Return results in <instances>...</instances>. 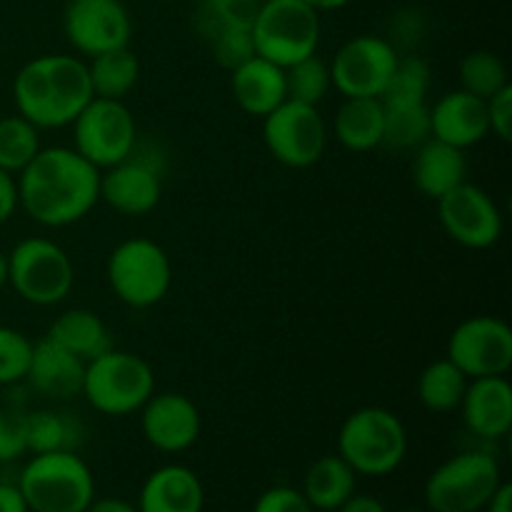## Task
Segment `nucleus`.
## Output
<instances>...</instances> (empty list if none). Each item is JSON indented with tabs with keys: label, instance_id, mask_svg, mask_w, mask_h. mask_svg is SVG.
Wrapping results in <instances>:
<instances>
[{
	"label": "nucleus",
	"instance_id": "44",
	"mask_svg": "<svg viewBox=\"0 0 512 512\" xmlns=\"http://www.w3.org/2000/svg\"><path fill=\"white\" fill-rule=\"evenodd\" d=\"M85 512H140L138 505L123 498H95Z\"/></svg>",
	"mask_w": 512,
	"mask_h": 512
},
{
	"label": "nucleus",
	"instance_id": "25",
	"mask_svg": "<svg viewBox=\"0 0 512 512\" xmlns=\"http://www.w3.org/2000/svg\"><path fill=\"white\" fill-rule=\"evenodd\" d=\"M383 100L345 98L335 115V138L353 153H365L383 145Z\"/></svg>",
	"mask_w": 512,
	"mask_h": 512
},
{
	"label": "nucleus",
	"instance_id": "28",
	"mask_svg": "<svg viewBox=\"0 0 512 512\" xmlns=\"http://www.w3.org/2000/svg\"><path fill=\"white\" fill-rule=\"evenodd\" d=\"M83 438V428L73 415L55 410H35L25 413V440L33 455L55 453V450H75Z\"/></svg>",
	"mask_w": 512,
	"mask_h": 512
},
{
	"label": "nucleus",
	"instance_id": "23",
	"mask_svg": "<svg viewBox=\"0 0 512 512\" xmlns=\"http://www.w3.org/2000/svg\"><path fill=\"white\" fill-rule=\"evenodd\" d=\"M468 175V160L460 148L443 143V140L428 138L418 148L413 160V183L428 198L438 200L460 183H465Z\"/></svg>",
	"mask_w": 512,
	"mask_h": 512
},
{
	"label": "nucleus",
	"instance_id": "46",
	"mask_svg": "<svg viewBox=\"0 0 512 512\" xmlns=\"http://www.w3.org/2000/svg\"><path fill=\"white\" fill-rule=\"evenodd\" d=\"M303 3H308L310 8L313 10H338V8H343V5H348L350 0H303Z\"/></svg>",
	"mask_w": 512,
	"mask_h": 512
},
{
	"label": "nucleus",
	"instance_id": "40",
	"mask_svg": "<svg viewBox=\"0 0 512 512\" xmlns=\"http://www.w3.org/2000/svg\"><path fill=\"white\" fill-rule=\"evenodd\" d=\"M488 105V123L490 133L498 135L503 143H510L512 138V85L508 83L500 88L493 98L485 100Z\"/></svg>",
	"mask_w": 512,
	"mask_h": 512
},
{
	"label": "nucleus",
	"instance_id": "1",
	"mask_svg": "<svg viewBox=\"0 0 512 512\" xmlns=\"http://www.w3.org/2000/svg\"><path fill=\"white\" fill-rule=\"evenodd\" d=\"M18 200L45 228L83 220L100 200V170L75 148H40L18 173Z\"/></svg>",
	"mask_w": 512,
	"mask_h": 512
},
{
	"label": "nucleus",
	"instance_id": "26",
	"mask_svg": "<svg viewBox=\"0 0 512 512\" xmlns=\"http://www.w3.org/2000/svg\"><path fill=\"white\" fill-rule=\"evenodd\" d=\"M300 493L313 510H338L355 493V470L340 455H325L310 465Z\"/></svg>",
	"mask_w": 512,
	"mask_h": 512
},
{
	"label": "nucleus",
	"instance_id": "45",
	"mask_svg": "<svg viewBox=\"0 0 512 512\" xmlns=\"http://www.w3.org/2000/svg\"><path fill=\"white\" fill-rule=\"evenodd\" d=\"M485 512H512V485L500 483V488L495 490L493 498L488 500V505L483 508Z\"/></svg>",
	"mask_w": 512,
	"mask_h": 512
},
{
	"label": "nucleus",
	"instance_id": "17",
	"mask_svg": "<svg viewBox=\"0 0 512 512\" xmlns=\"http://www.w3.org/2000/svg\"><path fill=\"white\" fill-rule=\"evenodd\" d=\"M140 413L145 440L160 453H183L200 438V410L183 393H153Z\"/></svg>",
	"mask_w": 512,
	"mask_h": 512
},
{
	"label": "nucleus",
	"instance_id": "6",
	"mask_svg": "<svg viewBox=\"0 0 512 512\" xmlns=\"http://www.w3.org/2000/svg\"><path fill=\"white\" fill-rule=\"evenodd\" d=\"M255 53L288 68L315 55L320 43L318 10L303 0H263L253 23Z\"/></svg>",
	"mask_w": 512,
	"mask_h": 512
},
{
	"label": "nucleus",
	"instance_id": "20",
	"mask_svg": "<svg viewBox=\"0 0 512 512\" xmlns=\"http://www.w3.org/2000/svg\"><path fill=\"white\" fill-rule=\"evenodd\" d=\"M85 360L60 348L50 338L38 340L33 345V358L28 368V383L40 395L53 400H68L83 393Z\"/></svg>",
	"mask_w": 512,
	"mask_h": 512
},
{
	"label": "nucleus",
	"instance_id": "38",
	"mask_svg": "<svg viewBox=\"0 0 512 512\" xmlns=\"http://www.w3.org/2000/svg\"><path fill=\"white\" fill-rule=\"evenodd\" d=\"M28 453L25 440V413L15 408L0 410V463H13Z\"/></svg>",
	"mask_w": 512,
	"mask_h": 512
},
{
	"label": "nucleus",
	"instance_id": "5",
	"mask_svg": "<svg viewBox=\"0 0 512 512\" xmlns=\"http://www.w3.org/2000/svg\"><path fill=\"white\" fill-rule=\"evenodd\" d=\"M155 393V375L148 360L128 350L110 348L85 363L83 393L93 410L113 418H125L143 408Z\"/></svg>",
	"mask_w": 512,
	"mask_h": 512
},
{
	"label": "nucleus",
	"instance_id": "48",
	"mask_svg": "<svg viewBox=\"0 0 512 512\" xmlns=\"http://www.w3.org/2000/svg\"><path fill=\"white\" fill-rule=\"evenodd\" d=\"M403 512H425V510H403Z\"/></svg>",
	"mask_w": 512,
	"mask_h": 512
},
{
	"label": "nucleus",
	"instance_id": "15",
	"mask_svg": "<svg viewBox=\"0 0 512 512\" xmlns=\"http://www.w3.org/2000/svg\"><path fill=\"white\" fill-rule=\"evenodd\" d=\"M63 30L78 53L93 58L128 48L133 23L123 0H70L63 13Z\"/></svg>",
	"mask_w": 512,
	"mask_h": 512
},
{
	"label": "nucleus",
	"instance_id": "37",
	"mask_svg": "<svg viewBox=\"0 0 512 512\" xmlns=\"http://www.w3.org/2000/svg\"><path fill=\"white\" fill-rule=\"evenodd\" d=\"M210 53L218 60V65L223 68L235 70L243 63H248L250 58H255V43H253V28H225L220 33H215L208 40Z\"/></svg>",
	"mask_w": 512,
	"mask_h": 512
},
{
	"label": "nucleus",
	"instance_id": "21",
	"mask_svg": "<svg viewBox=\"0 0 512 512\" xmlns=\"http://www.w3.org/2000/svg\"><path fill=\"white\" fill-rule=\"evenodd\" d=\"M205 490L198 475L185 465L153 470L140 488V512H203Z\"/></svg>",
	"mask_w": 512,
	"mask_h": 512
},
{
	"label": "nucleus",
	"instance_id": "35",
	"mask_svg": "<svg viewBox=\"0 0 512 512\" xmlns=\"http://www.w3.org/2000/svg\"><path fill=\"white\" fill-rule=\"evenodd\" d=\"M330 85H333L330 65H325V60H320L318 55H308L285 68V90H288V100H295V103L318 105L328 95Z\"/></svg>",
	"mask_w": 512,
	"mask_h": 512
},
{
	"label": "nucleus",
	"instance_id": "30",
	"mask_svg": "<svg viewBox=\"0 0 512 512\" xmlns=\"http://www.w3.org/2000/svg\"><path fill=\"white\" fill-rule=\"evenodd\" d=\"M383 145L395 150L420 148L430 135L428 103H383Z\"/></svg>",
	"mask_w": 512,
	"mask_h": 512
},
{
	"label": "nucleus",
	"instance_id": "27",
	"mask_svg": "<svg viewBox=\"0 0 512 512\" xmlns=\"http://www.w3.org/2000/svg\"><path fill=\"white\" fill-rule=\"evenodd\" d=\"M88 78L93 98L123 100L140 80V63L128 48L108 50L90 58Z\"/></svg>",
	"mask_w": 512,
	"mask_h": 512
},
{
	"label": "nucleus",
	"instance_id": "43",
	"mask_svg": "<svg viewBox=\"0 0 512 512\" xmlns=\"http://www.w3.org/2000/svg\"><path fill=\"white\" fill-rule=\"evenodd\" d=\"M338 512H388L383 503L373 495H350L343 505H340Z\"/></svg>",
	"mask_w": 512,
	"mask_h": 512
},
{
	"label": "nucleus",
	"instance_id": "4",
	"mask_svg": "<svg viewBox=\"0 0 512 512\" xmlns=\"http://www.w3.org/2000/svg\"><path fill=\"white\" fill-rule=\"evenodd\" d=\"M408 453L403 420L385 408H360L348 415L338 435V455L355 475L383 478L400 468Z\"/></svg>",
	"mask_w": 512,
	"mask_h": 512
},
{
	"label": "nucleus",
	"instance_id": "8",
	"mask_svg": "<svg viewBox=\"0 0 512 512\" xmlns=\"http://www.w3.org/2000/svg\"><path fill=\"white\" fill-rule=\"evenodd\" d=\"M8 283L30 305L63 303L75 283L68 253L48 238L20 240L8 255Z\"/></svg>",
	"mask_w": 512,
	"mask_h": 512
},
{
	"label": "nucleus",
	"instance_id": "14",
	"mask_svg": "<svg viewBox=\"0 0 512 512\" xmlns=\"http://www.w3.org/2000/svg\"><path fill=\"white\" fill-rule=\"evenodd\" d=\"M438 215L445 233L463 248H493L503 235V215L495 200L468 180L438 198Z\"/></svg>",
	"mask_w": 512,
	"mask_h": 512
},
{
	"label": "nucleus",
	"instance_id": "2",
	"mask_svg": "<svg viewBox=\"0 0 512 512\" xmlns=\"http://www.w3.org/2000/svg\"><path fill=\"white\" fill-rule=\"evenodd\" d=\"M13 98L18 115L38 130L73 125L93 100L88 65L75 55H38L15 75Z\"/></svg>",
	"mask_w": 512,
	"mask_h": 512
},
{
	"label": "nucleus",
	"instance_id": "7",
	"mask_svg": "<svg viewBox=\"0 0 512 512\" xmlns=\"http://www.w3.org/2000/svg\"><path fill=\"white\" fill-rule=\"evenodd\" d=\"M503 483L498 460L490 453L468 450L453 455L425 483L430 512H480Z\"/></svg>",
	"mask_w": 512,
	"mask_h": 512
},
{
	"label": "nucleus",
	"instance_id": "16",
	"mask_svg": "<svg viewBox=\"0 0 512 512\" xmlns=\"http://www.w3.org/2000/svg\"><path fill=\"white\" fill-rule=\"evenodd\" d=\"M163 183L150 160L133 153L100 173V200L120 215H148L158 208Z\"/></svg>",
	"mask_w": 512,
	"mask_h": 512
},
{
	"label": "nucleus",
	"instance_id": "42",
	"mask_svg": "<svg viewBox=\"0 0 512 512\" xmlns=\"http://www.w3.org/2000/svg\"><path fill=\"white\" fill-rule=\"evenodd\" d=\"M0 512H30L18 485L0 483Z\"/></svg>",
	"mask_w": 512,
	"mask_h": 512
},
{
	"label": "nucleus",
	"instance_id": "9",
	"mask_svg": "<svg viewBox=\"0 0 512 512\" xmlns=\"http://www.w3.org/2000/svg\"><path fill=\"white\" fill-rule=\"evenodd\" d=\"M108 283L128 308H153L173 283L168 253L148 238L125 240L108 258Z\"/></svg>",
	"mask_w": 512,
	"mask_h": 512
},
{
	"label": "nucleus",
	"instance_id": "47",
	"mask_svg": "<svg viewBox=\"0 0 512 512\" xmlns=\"http://www.w3.org/2000/svg\"><path fill=\"white\" fill-rule=\"evenodd\" d=\"M8 285V255L0 253V290Z\"/></svg>",
	"mask_w": 512,
	"mask_h": 512
},
{
	"label": "nucleus",
	"instance_id": "22",
	"mask_svg": "<svg viewBox=\"0 0 512 512\" xmlns=\"http://www.w3.org/2000/svg\"><path fill=\"white\" fill-rule=\"evenodd\" d=\"M230 90H233L235 103L240 110L255 118H265L273 113L280 103L288 100V90H285V68L270 63V60L250 58L240 68L230 70Z\"/></svg>",
	"mask_w": 512,
	"mask_h": 512
},
{
	"label": "nucleus",
	"instance_id": "24",
	"mask_svg": "<svg viewBox=\"0 0 512 512\" xmlns=\"http://www.w3.org/2000/svg\"><path fill=\"white\" fill-rule=\"evenodd\" d=\"M45 338L58 343L60 348L70 350V353L78 355L85 363H90V360H95L98 355L108 353L113 348V335H110L108 325L103 323L98 313L85 308H75L60 315L50 325Z\"/></svg>",
	"mask_w": 512,
	"mask_h": 512
},
{
	"label": "nucleus",
	"instance_id": "11",
	"mask_svg": "<svg viewBox=\"0 0 512 512\" xmlns=\"http://www.w3.org/2000/svg\"><path fill=\"white\" fill-rule=\"evenodd\" d=\"M263 140L278 163L288 168H310L323 158L328 130L318 105L285 100L263 118Z\"/></svg>",
	"mask_w": 512,
	"mask_h": 512
},
{
	"label": "nucleus",
	"instance_id": "10",
	"mask_svg": "<svg viewBox=\"0 0 512 512\" xmlns=\"http://www.w3.org/2000/svg\"><path fill=\"white\" fill-rule=\"evenodd\" d=\"M75 150L95 168H110L135 150L138 128L123 100L93 98L73 120Z\"/></svg>",
	"mask_w": 512,
	"mask_h": 512
},
{
	"label": "nucleus",
	"instance_id": "12",
	"mask_svg": "<svg viewBox=\"0 0 512 512\" xmlns=\"http://www.w3.org/2000/svg\"><path fill=\"white\" fill-rule=\"evenodd\" d=\"M448 360L458 365L465 378H495L512 368V330L493 315H473L453 330Z\"/></svg>",
	"mask_w": 512,
	"mask_h": 512
},
{
	"label": "nucleus",
	"instance_id": "41",
	"mask_svg": "<svg viewBox=\"0 0 512 512\" xmlns=\"http://www.w3.org/2000/svg\"><path fill=\"white\" fill-rule=\"evenodd\" d=\"M18 205H20L18 180L0 168V225L8 223V220L13 218V213L18 210Z\"/></svg>",
	"mask_w": 512,
	"mask_h": 512
},
{
	"label": "nucleus",
	"instance_id": "3",
	"mask_svg": "<svg viewBox=\"0 0 512 512\" xmlns=\"http://www.w3.org/2000/svg\"><path fill=\"white\" fill-rule=\"evenodd\" d=\"M30 512H85L95 500V478L75 450L33 455L18 480Z\"/></svg>",
	"mask_w": 512,
	"mask_h": 512
},
{
	"label": "nucleus",
	"instance_id": "18",
	"mask_svg": "<svg viewBox=\"0 0 512 512\" xmlns=\"http://www.w3.org/2000/svg\"><path fill=\"white\" fill-rule=\"evenodd\" d=\"M460 410L473 435L483 440L505 438L512 428V388L505 375L470 380Z\"/></svg>",
	"mask_w": 512,
	"mask_h": 512
},
{
	"label": "nucleus",
	"instance_id": "34",
	"mask_svg": "<svg viewBox=\"0 0 512 512\" xmlns=\"http://www.w3.org/2000/svg\"><path fill=\"white\" fill-rule=\"evenodd\" d=\"M430 88V68L418 55H398L393 75L385 85L383 103H425Z\"/></svg>",
	"mask_w": 512,
	"mask_h": 512
},
{
	"label": "nucleus",
	"instance_id": "29",
	"mask_svg": "<svg viewBox=\"0 0 512 512\" xmlns=\"http://www.w3.org/2000/svg\"><path fill=\"white\" fill-rule=\"evenodd\" d=\"M468 383L470 380L465 378L463 370L450 363L448 358L435 360L420 375L418 398L430 413H450V410L460 408Z\"/></svg>",
	"mask_w": 512,
	"mask_h": 512
},
{
	"label": "nucleus",
	"instance_id": "31",
	"mask_svg": "<svg viewBox=\"0 0 512 512\" xmlns=\"http://www.w3.org/2000/svg\"><path fill=\"white\" fill-rule=\"evenodd\" d=\"M260 0H198L193 28L208 43L225 28H253Z\"/></svg>",
	"mask_w": 512,
	"mask_h": 512
},
{
	"label": "nucleus",
	"instance_id": "19",
	"mask_svg": "<svg viewBox=\"0 0 512 512\" xmlns=\"http://www.w3.org/2000/svg\"><path fill=\"white\" fill-rule=\"evenodd\" d=\"M430 135L460 150L478 145L490 135L488 105L465 90L443 95L430 108Z\"/></svg>",
	"mask_w": 512,
	"mask_h": 512
},
{
	"label": "nucleus",
	"instance_id": "32",
	"mask_svg": "<svg viewBox=\"0 0 512 512\" xmlns=\"http://www.w3.org/2000/svg\"><path fill=\"white\" fill-rule=\"evenodd\" d=\"M40 153V135L23 115L0 118V168L18 175Z\"/></svg>",
	"mask_w": 512,
	"mask_h": 512
},
{
	"label": "nucleus",
	"instance_id": "33",
	"mask_svg": "<svg viewBox=\"0 0 512 512\" xmlns=\"http://www.w3.org/2000/svg\"><path fill=\"white\" fill-rule=\"evenodd\" d=\"M460 83H463L465 93L488 100L508 85V70L495 53L475 50V53L465 55L463 63H460Z\"/></svg>",
	"mask_w": 512,
	"mask_h": 512
},
{
	"label": "nucleus",
	"instance_id": "13",
	"mask_svg": "<svg viewBox=\"0 0 512 512\" xmlns=\"http://www.w3.org/2000/svg\"><path fill=\"white\" fill-rule=\"evenodd\" d=\"M398 48L378 35L350 38L335 53L330 80L345 98H380L398 63Z\"/></svg>",
	"mask_w": 512,
	"mask_h": 512
},
{
	"label": "nucleus",
	"instance_id": "39",
	"mask_svg": "<svg viewBox=\"0 0 512 512\" xmlns=\"http://www.w3.org/2000/svg\"><path fill=\"white\" fill-rule=\"evenodd\" d=\"M253 512H315L313 505L305 500L300 490L288 488V485H275L265 490L253 505Z\"/></svg>",
	"mask_w": 512,
	"mask_h": 512
},
{
	"label": "nucleus",
	"instance_id": "36",
	"mask_svg": "<svg viewBox=\"0 0 512 512\" xmlns=\"http://www.w3.org/2000/svg\"><path fill=\"white\" fill-rule=\"evenodd\" d=\"M33 343L20 330L0 325V385H18L28 378Z\"/></svg>",
	"mask_w": 512,
	"mask_h": 512
}]
</instances>
